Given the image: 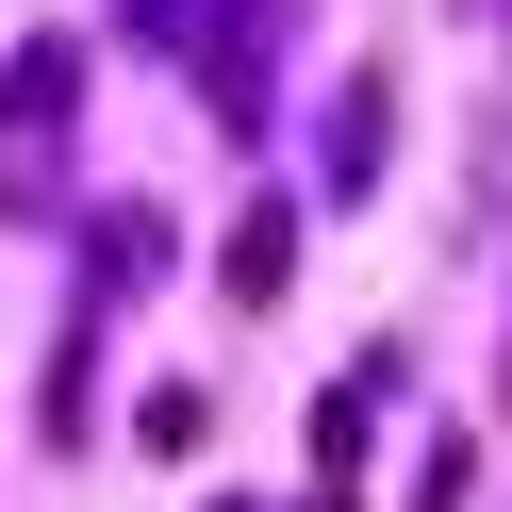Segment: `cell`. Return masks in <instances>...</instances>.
I'll return each instance as SVG.
<instances>
[{"mask_svg": "<svg viewBox=\"0 0 512 512\" xmlns=\"http://www.w3.org/2000/svg\"><path fill=\"white\" fill-rule=\"evenodd\" d=\"M281 265H298V215L248 199V232H232V298H281Z\"/></svg>", "mask_w": 512, "mask_h": 512, "instance_id": "cell-1", "label": "cell"}]
</instances>
